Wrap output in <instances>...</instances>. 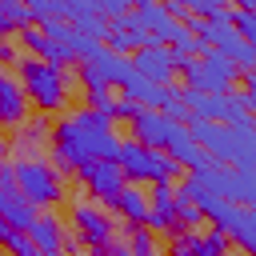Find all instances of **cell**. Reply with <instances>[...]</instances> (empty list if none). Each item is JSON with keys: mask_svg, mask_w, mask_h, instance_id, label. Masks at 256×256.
<instances>
[{"mask_svg": "<svg viewBox=\"0 0 256 256\" xmlns=\"http://www.w3.org/2000/svg\"><path fill=\"white\" fill-rule=\"evenodd\" d=\"M240 96H244L248 112L256 116V72H244V76H240Z\"/></svg>", "mask_w": 256, "mask_h": 256, "instance_id": "4dcf8cb0", "label": "cell"}, {"mask_svg": "<svg viewBox=\"0 0 256 256\" xmlns=\"http://www.w3.org/2000/svg\"><path fill=\"white\" fill-rule=\"evenodd\" d=\"M0 248H4L8 256H40V248L32 244V236H28V232H12V228L0 232Z\"/></svg>", "mask_w": 256, "mask_h": 256, "instance_id": "cb8c5ba5", "label": "cell"}, {"mask_svg": "<svg viewBox=\"0 0 256 256\" xmlns=\"http://www.w3.org/2000/svg\"><path fill=\"white\" fill-rule=\"evenodd\" d=\"M52 116H44V112H32L20 128H16V136H12V144H8V152H16V160H24V156H40V148H48V140H52Z\"/></svg>", "mask_w": 256, "mask_h": 256, "instance_id": "30bf717a", "label": "cell"}, {"mask_svg": "<svg viewBox=\"0 0 256 256\" xmlns=\"http://www.w3.org/2000/svg\"><path fill=\"white\" fill-rule=\"evenodd\" d=\"M92 256H128V248H124V244H108V248H100V252H92Z\"/></svg>", "mask_w": 256, "mask_h": 256, "instance_id": "d6a6232c", "label": "cell"}, {"mask_svg": "<svg viewBox=\"0 0 256 256\" xmlns=\"http://www.w3.org/2000/svg\"><path fill=\"white\" fill-rule=\"evenodd\" d=\"M248 132H252V136H256V116H252V120H248Z\"/></svg>", "mask_w": 256, "mask_h": 256, "instance_id": "d590c367", "label": "cell"}, {"mask_svg": "<svg viewBox=\"0 0 256 256\" xmlns=\"http://www.w3.org/2000/svg\"><path fill=\"white\" fill-rule=\"evenodd\" d=\"M136 116H140V104L128 100V96H116V104H112V124H116V120H128V124H132Z\"/></svg>", "mask_w": 256, "mask_h": 256, "instance_id": "f546056e", "label": "cell"}, {"mask_svg": "<svg viewBox=\"0 0 256 256\" xmlns=\"http://www.w3.org/2000/svg\"><path fill=\"white\" fill-rule=\"evenodd\" d=\"M172 124H188L192 120V112H188V100H184V88H168V100H164V108H160Z\"/></svg>", "mask_w": 256, "mask_h": 256, "instance_id": "484cf974", "label": "cell"}, {"mask_svg": "<svg viewBox=\"0 0 256 256\" xmlns=\"http://www.w3.org/2000/svg\"><path fill=\"white\" fill-rule=\"evenodd\" d=\"M28 16H32V28H48V24L64 20V4L60 0H28Z\"/></svg>", "mask_w": 256, "mask_h": 256, "instance_id": "603a6c76", "label": "cell"}, {"mask_svg": "<svg viewBox=\"0 0 256 256\" xmlns=\"http://www.w3.org/2000/svg\"><path fill=\"white\" fill-rule=\"evenodd\" d=\"M24 28H32L28 4H24V0H0V40L20 36Z\"/></svg>", "mask_w": 256, "mask_h": 256, "instance_id": "44dd1931", "label": "cell"}, {"mask_svg": "<svg viewBox=\"0 0 256 256\" xmlns=\"http://www.w3.org/2000/svg\"><path fill=\"white\" fill-rule=\"evenodd\" d=\"M76 256H92V252H76Z\"/></svg>", "mask_w": 256, "mask_h": 256, "instance_id": "8d00e7d4", "label": "cell"}, {"mask_svg": "<svg viewBox=\"0 0 256 256\" xmlns=\"http://www.w3.org/2000/svg\"><path fill=\"white\" fill-rule=\"evenodd\" d=\"M176 220H180V232H196V228L204 224V212H200L192 200L176 196Z\"/></svg>", "mask_w": 256, "mask_h": 256, "instance_id": "4316f807", "label": "cell"}, {"mask_svg": "<svg viewBox=\"0 0 256 256\" xmlns=\"http://www.w3.org/2000/svg\"><path fill=\"white\" fill-rule=\"evenodd\" d=\"M116 164H120V172H124V184H172L184 168L168 156V152H156V148H144V144H136V140H120V148H116Z\"/></svg>", "mask_w": 256, "mask_h": 256, "instance_id": "3957f363", "label": "cell"}, {"mask_svg": "<svg viewBox=\"0 0 256 256\" xmlns=\"http://www.w3.org/2000/svg\"><path fill=\"white\" fill-rule=\"evenodd\" d=\"M124 248H128V256H148V252H156V232H148V228H132L128 240H124Z\"/></svg>", "mask_w": 256, "mask_h": 256, "instance_id": "83f0119b", "label": "cell"}, {"mask_svg": "<svg viewBox=\"0 0 256 256\" xmlns=\"http://www.w3.org/2000/svg\"><path fill=\"white\" fill-rule=\"evenodd\" d=\"M72 232H76L80 244H88L92 252L116 244V220H112V212L100 208V204H92V200L72 204Z\"/></svg>", "mask_w": 256, "mask_h": 256, "instance_id": "8992f818", "label": "cell"}, {"mask_svg": "<svg viewBox=\"0 0 256 256\" xmlns=\"http://www.w3.org/2000/svg\"><path fill=\"white\" fill-rule=\"evenodd\" d=\"M56 256H64V252H56Z\"/></svg>", "mask_w": 256, "mask_h": 256, "instance_id": "f35d334b", "label": "cell"}, {"mask_svg": "<svg viewBox=\"0 0 256 256\" xmlns=\"http://www.w3.org/2000/svg\"><path fill=\"white\" fill-rule=\"evenodd\" d=\"M120 96L136 100L140 108H156V112H160V108H164V100H168V88H156V84H148L144 76H136V72H132V80L120 88Z\"/></svg>", "mask_w": 256, "mask_h": 256, "instance_id": "ffe728a7", "label": "cell"}, {"mask_svg": "<svg viewBox=\"0 0 256 256\" xmlns=\"http://www.w3.org/2000/svg\"><path fill=\"white\" fill-rule=\"evenodd\" d=\"M0 184H12V164L0 160Z\"/></svg>", "mask_w": 256, "mask_h": 256, "instance_id": "836d02e7", "label": "cell"}, {"mask_svg": "<svg viewBox=\"0 0 256 256\" xmlns=\"http://www.w3.org/2000/svg\"><path fill=\"white\" fill-rule=\"evenodd\" d=\"M28 236H32V244L40 248V256H56V252H64V224H60L52 212H40Z\"/></svg>", "mask_w": 256, "mask_h": 256, "instance_id": "d6986e66", "label": "cell"}, {"mask_svg": "<svg viewBox=\"0 0 256 256\" xmlns=\"http://www.w3.org/2000/svg\"><path fill=\"white\" fill-rule=\"evenodd\" d=\"M16 84L24 88L28 96V108L32 112H44V116H56L68 108V92L80 84L72 68H52L36 56H16Z\"/></svg>", "mask_w": 256, "mask_h": 256, "instance_id": "7a4b0ae2", "label": "cell"}, {"mask_svg": "<svg viewBox=\"0 0 256 256\" xmlns=\"http://www.w3.org/2000/svg\"><path fill=\"white\" fill-rule=\"evenodd\" d=\"M76 180H80V188L88 192V200L100 204V208H108V204L116 200V192L124 188V172H120L116 160H88V164L76 172Z\"/></svg>", "mask_w": 256, "mask_h": 256, "instance_id": "52a82bcc", "label": "cell"}, {"mask_svg": "<svg viewBox=\"0 0 256 256\" xmlns=\"http://www.w3.org/2000/svg\"><path fill=\"white\" fill-rule=\"evenodd\" d=\"M116 148H120V136L112 120L92 108H76L52 124L48 160L60 176H76L88 160H116Z\"/></svg>", "mask_w": 256, "mask_h": 256, "instance_id": "6da1fadb", "label": "cell"}, {"mask_svg": "<svg viewBox=\"0 0 256 256\" xmlns=\"http://www.w3.org/2000/svg\"><path fill=\"white\" fill-rule=\"evenodd\" d=\"M168 256H196V232H176V236H168Z\"/></svg>", "mask_w": 256, "mask_h": 256, "instance_id": "f1b7e54d", "label": "cell"}, {"mask_svg": "<svg viewBox=\"0 0 256 256\" xmlns=\"http://www.w3.org/2000/svg\"><path fill=\"white\" fill-rule=\"evenodd\" d=\"M0 216H4V224L12 232H32V224H36L40 212L16 192V184H0Z\"/></svg>", "mask_w": 256, "mask_h": 256, "instance_id": "e0dca14e", "label": "cell"}, {"mask_svg": "<svg viewBox=\"0 0 256 256\" xmlns=\"http://www.w3.org/2000/svg\"><path fill=\"white\" fill-rule=\"evenodd\" d=\"M4 156H8V140L0 136V160H4Z\"/></svg>", "mask_w": 256, "mask_h": 256, "instance_id": "e575fe53", "label": "cell"}, {"mask_svg": "<svg viewBox=\"0 0 256 256\" xmlns=\"http://www.w3.org/2000/svg\"><path fill=\"white\" fill-rule=\"evenodd\" d=\"M128 132H132V140H136V144L164 152V144H168V132H172V120H168L164 112H156V108H140V116L128 124Z\"/></svg>", "mask_w": 256, "mask_h": 256, "instance_id": "5bb4252c", "label": "cell"}, {"mask_svg": "<svg viewBox=\"0 0 256 256\" xmlns=\"http://www.w3.org/2000/svg\"><path fill=\"white\" fill-rule=\"evenodd\" d=\"M12 184H16V192H20L36 212L64 200V176H60V172L52 168V160H44V156L12 160Z\"/></svg>", "mask_w": 256, "mask_h": 256, "instance_id": "277c9868", "label": "cell"}, {"mask_svg": "<svg viewBox=\"0 0 256 256\" xmlns=\"http://www.w3.org/2000/svg\"><path fill=\"white\" fill-rule=\"evenodd\" d=\"M108 212H112V220H124L128 232H132V228H144V220H148V192L124 184V188L116 192V200L108 204Z\"/></svg>", "mask_w": 256, "mask_h": 256, "instance_id": "2e32d148", "label": "cell"}, {"mask_svg": "<svg viewBox=\"0 0 256 256\" xmlns=\"http://www.w3.org/2000/svg\"><path fill=\"white\" fill-rule=\"evenodd\" d=\"M64 252H68V256L84 252V244H80V236H76V232H64Z\"/></svg>", "mask_w": 256, "mask_h": 256, "instance_id": "1f68e13d", "label": "cell"}, {"mask_svg": "<svg viewBox=\"0 0 256 256\" xmlns=\"http://www.w3.org/2000/svg\"><path fill=\"white\" fill-rule=\"evenodd\" d=\"M196 256H232V240H228V232H220V228L196 232Z\"/></svg>", "mask_w": 256, "mask_h": 256, "instance_id": "7402d4cb", "label": "cell"}, {"mask_svg": "<svg viewBox=\"0 0 256 256\" xmlns=\"http://www.w3.org/2000/svg\"><path fill=\"white\" fill-rule=\"evenodd\" d=\"M132 16H136V24L148 32L152 44H164V48H168L172 36L180 32V24H176V20L164 12V4H156V0H136V4H132Z\"/></svg>", "mask_w": 256, "mask_h": 256, "instance_id": "8fae6325", "label": "cell"}, {"mask_svg": "<svg viewBox=\"0 0 256 256\" xmlns=\"http://www.w3.org/2000/svg\"><path fill=\"white\" fill-rule=\"evenodd\" d=\"M148 44H152V40H148V32L136 24L132 12L108 24V40H104V48H112V52H120V56H132V52H140V48H148Z\"/></svg>", "mask_w": 256, "mask_h": 256, "instance_id": "9a60e30c", "label": "cell"}, {"mask_svg": "<svg viewBox=\"0 0 256 256\" xmlns=\"http://www.w3.org/2000/svg\"><path fill=\"white\" fill-rule=\"evenodd\" d=\"M108 88H124L128 80H132V60L128 56H120V52H112V48H104V44H96V52L84 60Z\"/></svg>", "mask_w": 256, "mask_h": 256, "instance_id": "4fadbf2b", "label": "cell"}, {"mask_svg": "<svg viewBox=\"0 0 256 256\" xmlns=\"http://www.w3.org/2000/svg\"><path fill=\"white\" fill-rule=\"evenodd\" d=\"M148 256H156V252H148Z\"/></svg>", "mask_w": 256, "mask_h": 256, "instance_id": "74e56055", "label": "cell"}, {"mask_svg": "<svg viewBox=\"0 0 256 256\" xmlns=\"http://www.w3.org/2000/svg\"><path fill=\"white\" fill-rule=\"evenodd\" d=\"M128 60H132V72H136V76H144L148 84H156V88H172L176 64H172V52H168L164 44H148V48L132 52Z\"/></svg>", "mask_w": 256, "mask_h": 256, "instance_id": "9c48e42d", "label": "cell"}, {"mask_svg": "<svg viewBox=\"0 0 256 256\" xmlns=\"http://www.w3.org/2000/svg\"><path fill=\"white\" fill-rule=\"evenodd\" d=\"M60 4H64V24L80 28V32H84L88 40H96V44L108 40V20L100 16L96 0H60Z\"/></svg>", "mask_w": 256, "mask_h": 256, "instance_id": "7c38bea8", "label": "cell"}, {"mask_svg": "<svg viewBox=\"0 0 256 256\" xmlns=\"http://www.w3.org/2000/svg\"><path fill=\"white\" fill-rule=\"evenodd\" d=\"M180 76H184V88H188V92H208V96L232 92V88L240 84L236 64H232L224 52H216V48H208L200 60L180 64Z\"/></svg>", "mask_w": 256, "mask_h": 256, "instance_id": "5b68a950", "label": "cell"}, {"mask_svg": "<svg viewBox=\"0 0 256 256\" xmlns=\"http://www.w3.org/2000/svg\"><path fill=\"white\" fill-rule=\"evenodd\" d=\"M148 232L156 236H176L180 232V220H176V184H152L148 188V220H144Z\"/></svg>", "mask_w": 256, "mask_h": 256, "instance_id": "ba28073f", "label": "cell"}, {"mask_svg": "<svg viewBox=\"0 0 256 256\" xmlns=\"http://www.w3.org/2000/svg\"><path fill=\"white\" fill-rule=\"evenodd\" d=\"M228 240H236L248 256H256V208H244V220L236 224V232H232Z\"/></svg>", "mask_w": 256, "mask_h": 256, "instance_id": "d4e9b609", "label": "cell"}, {"mask_svg": "<svg viewBox=\"0 0 256 256\" xmlns=\"http://www.w3.org/2000/svg\"><path fill=\"white\" fill-rule=\"evenodd\" d=\"M24 120H28V96L16 84V76L0 68V128H12V124L20 128Z\"/></svg>", "mask_w": 256, "mask_h": 256, "instance_id": "ac0fdd59", "label": "cell"}]
</instances>
